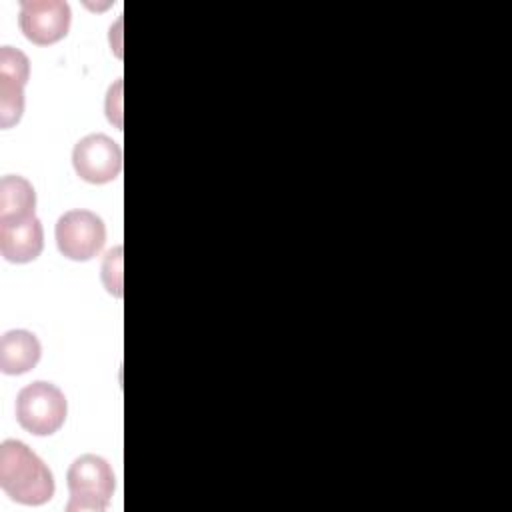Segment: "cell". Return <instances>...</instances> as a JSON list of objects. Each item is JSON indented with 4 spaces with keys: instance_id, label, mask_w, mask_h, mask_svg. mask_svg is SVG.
Masks as SVG:
<instances>
[{
    "instance_id": "cell-1",
    "label": "cell",
    "mask_w": 512,
    "mask_h": 512,
    "mask_svg": "<svg viewBox=\"0 0 512 512\" xmlns=\"http://www.w3.org/2000/svg\"><path fill=\"white\" fill-rule=\"evenodd\" d=\"M0 486L26 506H40L54 496L50 468L20 440H4L0 446Z\"/></svg>"
},
{
    "instance_id": "cell-2",
    "label": "cell",
    "mask_w": 512,
    "mask_h": 512,
    "mask_svg": "<svg viewBox=\"0 0 512 512\" xmlns=\"http://www.w3.org/2000/svg\"><path fill=\"white\" fill-rule=\"evenodd\" d=\"M68 512H104L116 488L112 466L96 454L78 456L68 468Z\"/></svg>"
},
{
    "instance_id": "cell-3",
    "label": "cell",
    "mask_w": 512,
    "mask_h": 512,
    "mask_svg": "<svg viewBox=\"0 0 512 512\" xmlns=\"http://www.w3.org/2000/svg\"><path fill=\"white\" fill-rule=\"evenodd\" d=\"M66 414V396L52 382H32L16 396V420L34 436H50L58 432Z\"/></svg>"
},
{
    "instance_id": "cell-4",
    "label": "cell",
    "mask_w": 512,
    "mask_h": 512,
    "mask_svg": "<svg viewBox=\"0 0 512 512\" xmlns=\"http://www.w3.org/2000/svg\"><path fill=\"white\" fill-rule=\"evenodd\" d=\"M106 242L102 218L90 210H68L56 222V244L62 256L86 262L94 258Z\"/></svg>"
},
{
    "instance_id": "cell-5",
    "label": "cell",
    "mask_w": 512,
    "mask_h": 512,
    "mask_svg": "<svg viewBox=\"0 0 512 512\" xmlns=\"http://www.w3.org/2000/svg\"><path fill=\"white\" fill-rule=\"evenodd\" d=\"M76 174L90 184L112 182L122 170V148L106 134H88L72 150Z\"/></svg>"
},
{
    "instance_id": "cell-6",
    "label": "cell",
    "mask_w": 512,
    "mask_h": 512,
    "mask_svg": "<svg viewBox=\"0 0 512 512\" xmlns=\"http://www.w3.org/2000/svg\"><path fill=\"white\" fill-rule=\"evenodd\" d=\"M72 20L70 6L62 0H22L18 24L22 34L38 44L48 46L68 34Z\"/></svg>"
},
{
    "instance_id": "cell-7",
    "label": "cell",
    "mask_w": 512,
    "mask_h": 512,
    "mask_svg": "<svg viewBox=\"0 0 512 512\" xmlns=\"http://www.w3.org/2000/svg\"><path fill=\"white\" fill-rule=\"evenodd\" d=\"M30 78L28 56L12 46L0 50V126L18 124L24 112V86Z\"/></svg>"
},
{
    "instance_id": "cell-8",
    "label": "cell",
    "mask_w": 512,
    "mask_h": 512,
    "mask_svg": "<svg viewBox=\"0 0 512 512\" xmlns=\"http://www.w3.org/2000/svg\"><path fill=\"white\" fill-rule=\"evenodd\" d=\"M44 248V230L36 216L20 222L0 224V252L8 262L26 264L40 256Z\"/></svg>"
},
{
    "instance_id": "cell-9",
    "label": "cell",
    "mask_w": 512,
    "mask_h": 512,
    "mask_svg": "<svg viewBox=\"0 0 512 512\" xmlns=\"http://www.w3.org/2000/svg\"><path fill=\"white\" fill-rule=\"evenodd\" d=\"M42 354L38 338L28 330H10L0 340V370L4 374H24L32 370Z\"/></svg>"
},
{
    "instance_id": "cell-10",
    "label": "cell",
    "mask_w": 512,
    "mask_h": 512,
    "mask_svg": "<svg viewBox=\"0 0 512 512\" xmlns=\"http://www.w3.org/2000/svg\"><path fill=\"white\" fill-rule=\"evenodd\" d=\"M36 192L32 184L18 174L0 180V224L20 222L34 216Z\"/></svg>"
},
{
    "instance_id": "cell-11",
    "label": "cell",
    "mask_w": 512,
    "mask_h": 512,
    "mask_svg": "<svg viewBox=\"0 0 512 512\" xmlns=\"http://www.w3.org/2000/svg\"><path fill=\"white\" fill-rule=\"evenodd\" d=\"M120 272H122V246H116L104 258L102 280H104L106 290L118 298L122 296V274Z\"/></svg>"
}]
</instances>
